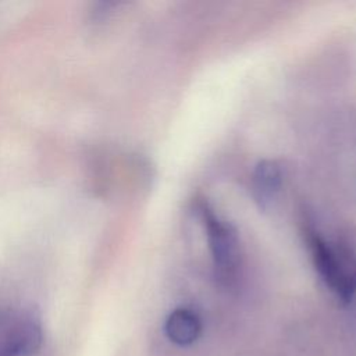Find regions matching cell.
I'll use <instances>...</instances> for the list:
<instances>
[{"label": "cell", "instance_id": "cell-5", "mask_svg": "<svg viewBox=\"0 0 356 356\" xmlns=\"http://www.w3.org/2000/svg\"><path fill=\"white\" fill-rule=\"evenodd\" d=\"M202 330L197 314L189 309L179 307L172 310L164 324V331L168 339L177 345L193 343Z\"/></svg>", "mask_w": 356, "mask_h": 356}, {"label": "cell", "instance_id": "cell-3", "mask_svg": "<svg viewBox=\"0 0 356 356\" xmlns=\"http://www.w3.org/2000/svg\"><path fill=\"white\" fill-rule=\"evenodd\" d=\"M40 324L32 317L17 318L0 339V356H32L42 345Z\"/></svg>", "mask_w": 356, "mask_h": 356}, {"label": "cell", "instance_id": "cell-2", "mask_svg": "<svg viewBox=\"0 0 356 356\" xmlns=\"http://www.w3.org/2000/svg\"><path fill=\"white\" fill-rule=\"evenodd\" d=\"M196 209L207 236L214 275L221 285L231 286L236 282L242 266L238 232L232 224L221 220L204 199L196 202Z\"/></svg>", "mask_w": 356, "mask_h": 356}, {"label": "cell", "instance_id": "cell-4", "mask_svg": "<svg viewBox=\"0 0 356 356\" xmlns=\"http://www.w3.org/2000/svg\"><path fill=\"white\" fill-rule=\"evenodd\" d=\"M284 181L282 167L277 160L264 159L257 163L252 178V193L260 210H270L277 200Z\"/></svg>", "mask_w": 356, "mask_h": 356}, {"label": "cell", "instance_id": "cell-1", "mask_svg": "<svg viewBox=\"0 0 356 356\" xmlns=\"http://www.w3.org/2000/svg\"><path fill=\"white\" fill-rule=\"evenodd\" d=\"M302 235L309 249L312 263L321 281L342 302L356 296V253L343 242H331L305 216Z\"/></svg>", "mask_w": 356, "mask_h": 356}]
</instances>
